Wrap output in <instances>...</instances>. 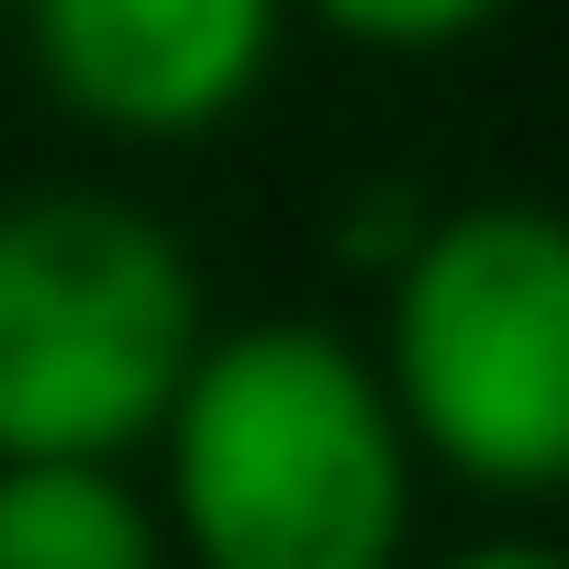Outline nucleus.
<instances>
[{
	"mask_svg": "<svg viewBox=\"0 0 569 569\" xmlns=\"http://www.w3.org/2000/svg\"><path fill=\"white\" fill-rule=\"evenodd\" d=\"M425 458L325 313L212 325L157 425V525L179 569H413Z\"/></svg>",
	"mask_w": 569,
	"mask_h": 569,
	"instance_id": "f257e3e1",
	"label": "nucleus"
},
{
	"mask_svg": "<svg viewBox=\"0 0 569 569\" xmlns=\"http://www.w3.org/2000/svg\"><path fill=\"white\" fill-rule=\"evenodd\" d=\"M201 336L212 291L168 212L79 179L0 201V469L146 458Z\"/></svg>",
	"mask_w": 569,
	"mask_h": 569,
	"instance_id": "f03ea898",
	"label": "nucleus"
},
{
	"mask_svg": "<svg viewBox=\"0 0 569 569\" xmlns=\"http://www.w3.org/2000/svg\"><path fill=\"white\" fill-rule=\"evenodd\" d=\"M413 458L480 502L569 491V212L558 201H447L425 246L380 279L369 347Z\"/></svg>",
	"mask_w": 569,
	"mask_h": 569,
	"instance_id": "7ed1b4c3",
	"label": "nucleus"
},
{
	"mask_svg": "<svg viewBox=\"0 0 569 569\" xmlns=\"http://www.w3.org/2000/svg\"><path fill=\"white\" fill-rule=\"evenodd\" d=\"M291 34V0H23L34 90L112 146L223 134Z\"/></svg>",
	"mask_w": 569,
	"mask_h": 569,
	"instance_id": "20e7f679",
	"label": "nucleus"
},
{
	"mask_svg": "<svg viewBox=\"0 0 569 569\" xmlns=\"http://www.w3.org/2000/svg\"><path fill=\"white\" fill-rule=\"evenodd\" d=\"M0 569H179L157 491L101 458L0 469Z\"/></svg>",
	"mask_w": 569,
	"mask_h": 569,
	"instance_id": "39448f33",
	"label": "nucleus"
},
{
	"mask_svg": "<svg viewBox=\"0 0 569 569\" xmlns=\"http://www.w3.org/2000/svg\"><path fill=\"white\" fill-rule=\"evenodd\" d=\"M291 12L325 23L336 46H358V57H447V46L491 34L513 0H291Z\"/></svg>",
	"mask_w": 569,
	"mask_h": 569,
	"instance_id": "423d86ee",
	"label": "nucleus"
},
{
	"mask_svg": "<svg viewBox=\"0 0 569 569\" xmlns=\"http://www.w3.org/2000/svg\"><path fill=\"white\" fill-rule=\"evenodd\" d=\"M425 223H436V201H425L413 179H369V190H347V201H336L325 246H336V268H358V279H391V268L425 246Z\"/></svg>",
	"mask_w": 569,
	"mask_h": 569,
	"instance_id": "0eeeda50",
	"label": "nucleus"
},
{
	"mask_svg": "<svg viewBox=\"0 0 569 569\" xmlns=\"http://www.w3.org/2000/svg\"><path fill=\"white\" fill-rule=\"evenodd\" d=\"M425 569H569V547H547V536H469V547H447Z\"/></svg>",
	"mask_w": 569,
	"mask_h": 569,
	"instance_id": "6e6552de",
	"label": "nucleus"
}]
</instances>
